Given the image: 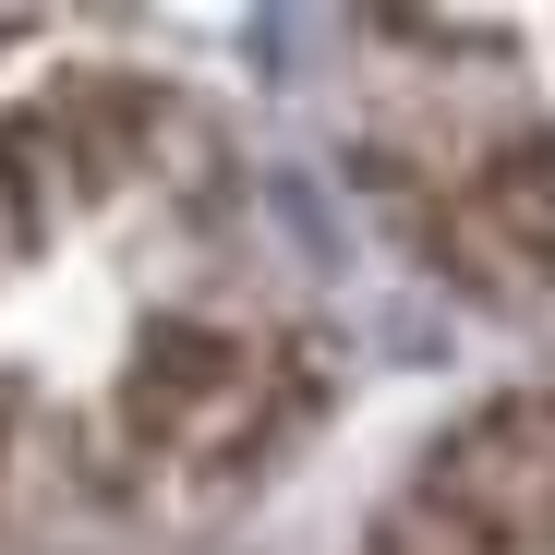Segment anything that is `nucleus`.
<instances>
[{
    "label": "nucleus",
    "mask_w": 555,
    "mask_h": 555,
    "mask_svg": "<svg viewBox=\"0 0 555 555\" xmlns=\"http://www.w3.org/2000/svg\"><path fill=\"white\" fill-rule=\"evenodd\" d=\"M423 254L472 291L519 302L555 278V133H495V145H459V169L423 181L411 206Z\"/></svg>",
    "instance_id": "1"
},
{
    "label": "nucleus",
    "mask_w": 555,
    "mask_h": 555,
    "mask_svg": "<svg viewBox=\"0 0 555 555\" xmlns=\"http://www.w3.org/2000/svg\"><path fill=\"white\" fill-rule=\"evenodd\" d=\"M121 435L157 472L266 459V435H278V350L266 338H157L145 375L121 387Z\"/></svg>",
    "instance_id": "2"
},
{
    "label": "nucleus",
    "mask_w": 555,
    "mask_h": 555,
    "mask_svg": "<svg viewBox=\"0 0 555 555\" xmlns=\"http://www.w3.org/2000/svg\"><path fill=\"white\" fill-rule=\"evenodd\" d=\"M411 519L483 555H555V399H507L472 435H447L411 483Z\"/></svg>",
    "instance_id": "3"
},
{
    "label": "nucleus",
    "mask_w": 555,
    "mask_h": 555,
    "mask_svg": "<svg viewBox=\"0 0 555 555\" xmlns=\"http://www.w3.org/2000/svg\"><path fill=\"white\" fill-rule=\"evenodd\" d=\"M387 555H483V543H447L435 519H411V507H399V519H387Z\"/></svg>",
    "instance_id": "4"
}]
</instances>
